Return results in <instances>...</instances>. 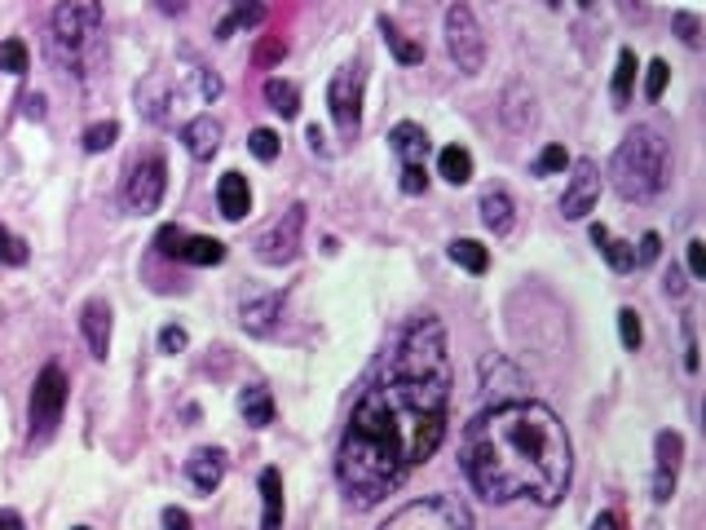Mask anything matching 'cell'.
I'll use <instances>...</instances> for the list:
<instances>
[{"instance_id": "cell-1", "label": "cell", "mask_w": 706, "mask_h": 530, "mask_svg": "<svg viewBox=\"0 0 706 530\" xmlns=\"http://www.w3.org/2000/svg\"><path fill=\"white\" fill-rule=\"evenodd\" d=\"M446 407H451L446 327L437 314H424L406 327L380 376H371L353 402L336 451V482L349 504L371 508L398 491L411 469H420L442 447Z\"/></svg>"}, {"instance_id": "cell-2", "label": "cell", "mask_w": 706, "mask_h": 530, "mask_svg": "<svg viewBox=\"0 0 706 530\" xmlns=\"http://www.w3.org/2000/svg\"><path fill=\"white\" fill-rule=\"evenodd\" d=\"M459 464H464L468 482L477 486V495L495 504H556L570 491L574 451L570 433L552 407L534 398H512L495 402L468 424Z\"/></svg>"}, {"instance_id": "cell-3", "label": "cell", "mask_w": 706, "mask_h": 530, "mask_svg": "<svg viewBox=\"0 0 706 530\" xmlns=\"http://www.w3.org/2000/svg\"><path fill=\"white\" fill-rule=\"evenodd\" d=\"M609 182L631 204H649L658 199L671 182V146L654 124H636L623 142H618L614 159H609Z\"/></svg>"}, {"instance_id": "cell-4", "label": "cell", "mask_w": 706, "mask_h": 530, "mask_svg": "<svg viewBox=\"0 0 706 530\" xmlns=\"http://www.w3.org/2000/svg\"><path fill=\"white\" fill-rule=\"evenodd\" d=\"M106 9L98 0H67L49 14V58L62 67V76H84L93 40L102 36Z\"/></svg>"}, {"instance_id": "cell-5", "label": "cell", "mask_w": 706, "mask_h": 530, "mask_svg": "<svg viewBox=\"0 0 706 530\" xmlns=\"http://www.w3.org/2000/svg\"><path fill=\"white\" fill-rule=\"evenodd\" d=\"M67 371H62L58 363H45L36 376V389H31V407H27V438L36 442H49L53 433H58L62 424V411H67Z\"/></svg>"}, {"instance_id": "cell-6", "label": "cell", "mask_w": 706, "mask_h": 530, "mask_svg": "<svg viewBox=\"0 0 706 530\" xmlns=\"http://www.w3.org/2000/svg\"><path fill=\"white\" fill-rule=\"evenodd\" d=\"M380 530H473V522H468V508L451 495H429L398 508Z\"/></svg>"}, {"instance_id": "cell-7", "label": "cell", "mask_w": 706, "mask_h": 530, "mask_svg": "<svg viewBox=\"0 0 706 530\" xmlns=\"http://www.w3.org/2000/svg\"><path fill=\"white\" fill-rule=\"evenodd\" d=\"M362 89H367V62H345L327 84V111L340 137H358L362 129Z\"/></svg>"}, {"instance_id": "cell-8", "label": "cell", "mask_w": 706, "mask_h": 530, "mask_svg": "<svg viewBox=\"0 0 706 530\" xmlns=\"http://www.w3.org/2000/svg\"><path fill=\"white\" fill-rule=\"evenodd\" d=\"M446 49H451V62L464 76H477L486 67V36H481L477 14L468 5L446 9Z\"/></svg>"}, {"instance_id": "cell-9", "label": "cell", "mask_w": 706, "mask_h": 530, "mask_svg": "<svg viewBox=\"0 0 706 530\" xmlns=\"http://www.w3.org/2000/svg\"><path fill=\"white\" fill-rule=\"evenodd\" d=\"M168 195V164L159 151H146L142 159H133V168H128V182H124V204L128 212H155L164 204Z\"/></svg>"}, {"instance_id": "cell-10", "label": "cell", "mask_w": 706, "mask_h": 530, "mask_svg": "<svg viewBox=\"0 0 706 530\" xmlns=\"http://www.w3.org/2000/svg\"><path fill=\"white\" fill-rule=\"evenodd\" d=\"M389 146L402 159V195H424L429 190V168H424V159H429V133L420 124L402 120V124H393Z\"/></svg>"}, {"instance_id": "cell-11", "label": "cell", "mask_w": 706, "mask_h": 530, "mask_svg": "<svg viewBox=\"0 0 706 530\" xmlns=\"http://www.w3.org/2000/svg\"><path fill=\"white\" fill-rule=\"evenodd\" d=\"M305 204H292L283 212V217L274 221L270 230H265L261 239H256V257L265 265H292L301 257V235H305Z\"/></svg>"}, {"instance_id": "cell-12", "label": "cell", "mask_w": 706, "mask_h": 530, "mask_svg": "<svg viewBox=\"0 0 706 530\" xmlns=\"http://www.w3.org/2000/svg\"><path fill=\"white\" fill-rule=\"evenodd\" d=\"M181 102H186V84H177L168 71H159V76H151L146 84H137V111L151 124H159V129H173Z\"/></svg>"}, {"instance_id": "cell-13", "label": "cell", "mask_w": 706, "mask_h": 530, "mask_svg": "<svg viewBox=\"0 0 706 530\" xmlns=\"http://www.w3.org/2000/svg\"><path fill=\"white\" fill-rule=\"evenodd\" d=\"M596 195H601V168H596L592 159H574V177H570V186H565V195H561L565 221H583L587 212H592Z\"/></svg>"}, {"instance_id": "cell-14", "label": "cell", "mask_w": 706, "mask_h": 530, "mask_svg": "<svg viewBox=\"0 0 706 530\" xmlns=\"http://www.w3.org/2000/svg\"><path fill=\"white\" fill-rule=\"evenodd\" d=\"M654 504H667L676 495V477H680V460H684V438L676 429H662L654 442Z\"/></svg>"}, {"instance_id": "cell-15", "label": "cell", "mask_w": 706, "mask_h": 530, "mask_svg": "<svg viewBox=\"0 0 706 530\" xmlns=\"http://www.w3.org/2000/svg\"><path fill=\"white\" fill-rule=\"evenodd\" d=\"M80 336L84 345H89V354L106 363V354H111V305L102 301V296H89V301L80 305Z\"/></svg>"}, {"instance_id": "cell-16", "label": "cell", "mask_w": 706, "mask_h": 530, "mask_svg": "<svg viewBox=\"0 0 706 530\" xmlns=\"http://www.w3.org/2000/svg\"><path fill=\"white\" fill-rule=\"evenodd\" d=\"M283 305L287 296L283 292H261V296H248V301L239 305V323L248 336H274L278 318H283Z\"/></svg>"}, {"instance_id": "cell-17", "label": "cell", "mask_w": 706, "mask_h": 530, "mask_svg": "<svg viewBox=\"0 0 706 530\" xmlns=\"http://www.w3.org/2000/svg\"><path fill=\"white\" fill-rule=\"evenodd\" d=\"M226 469H230V455L221 447H199V451H190V460H186V477L199 495L217 491V486L226 482Z\"/></svg>"}, {"instance_id": "cell-18", "label": "cell", "mask_w": 706, "mask_h": 530, "mask_svg": "<svg viewBox=\"0 0 706 530\" xmlns=\"http://www.w3.org/2000/svg\"><path fill=\"white\" fill-rule=\"evenodd\" d=\"M221 137H226V129H221V120L208 111L181 124V146H186L190 159H199V164H208V159L221 151Z\"/></svg>"}, {"instance_id": "cell-19", "label": "cell", "mask_w": 706, "mask_h": 530, "mask_svg": "<svg viewBox=\"0 0 706 530\" xmlns=\"http://www.w3.org/2000/svg\"><path fill=\"white\" fill-rule=\"evenodd\" d=\"M481 226H486L495 239H508L512 230H517V204H512V195L504 186H495V190L481 195Z\"/></svg>"}, {"instance_id": "cell-20", "label": "cell", "mask_w": 706, "mask_h": 530, "mask_svg": "<svg viewBox=\"0 0 706 530\" xmlns=\"http://www.w3.org/2000/svg\"><path fill=\"white\" fill-rule=\"evenodd\" d=\"M217 208H221V217L226 221H243L252 212V186H248V177L243 173H221V182H217Z\"/></svg>"}, {"instance_id": "cell-21", "label": "cell", "mask_w": 706, "mask_h": 530, "mask_svg": "<svg viewBox=\"0 0 706 530\" xmlns=\"http://www.w3.org/2000/svg\"><path fill=\"white\" fill-rule=\"evenodd\" d=\"M239 416L248 429H265V424H274V398L265 385H243L239 389Z\"/></svg>"}, {"instance_id": "cell-22", "label": "cell", "mask_w": 706, "mask_h": 530, "mask_svg": "<svg viewBox=\"0 0 706 530\" xmlns=\"http://www.w3.org/2000/svg\"><path fill=\"white\" fill-rule=\"evenodd\" d=\"M261 530H283V473L261 469Z\"/></svg>"}, {"instance_id": "cell-23", "label": "cell", "mask_w": 706, "mask_h": 530, "mask_svg": "<svg viewBox=\"0 0 706 530\" xmlns=\"http://www.w3.org/2000/svg\"><path fill=\"white\" fill-rule=\"evenodd\" d=\"M592 243L601 248V257L609 261V270H614V274H631V270H636V243L614 239L605 226H592Z\"/></svg>"}, {"instance_id": "cell-24", "label": "cell", "mask_w": 706, "mask_h": 530, "mask_svg": "<svg viewBox=\"0 0 706 530\" xmlns=\"http://www.w3.org/2000/svg\"><path fill=\"white\" fill-rule=\"evenodd\" d=\"M173 261H186V265H221V261H226V243H221V239H208V235H190V230H186V239H181V248H177Z\"/></svg>"}, {"instance_id": "cell-25", "label": "cell", "mask_w": 706, "mask_h": 530, "mask_svg": "<svg viewBox=\"0 0 706 530\" xmlns=\"http://www.w3.org/2000/svg\"><path fill=\"white\" fill-rule=\"evenodd\" d=\"M380 31H384V45L393 49V58H398L402 67H420V62H424V45H420V40L406 36V31H402L398 23H393L389 14H380Z\"/></svg>"}, {"instance_id": "cell-26", "label": "cell", "mask_w": 706, "mask_h": 530, "mask_svg": "<svg viewBox=\"0 0 706 530\" xmlns=\"http://www.w3.org/2000/svg\"><path fill=\"white\" fill-rule=\"evenodd\" d=\"M261 93H265V102H270V111H274V115H283V120H296V115H301V89H296L292 80L270 76Z\"/></svg>"}, {"instance_id": "cell-27", "label": "cell", "mask_w": 706, "mask_h": 530, "mask_svg": "<svg viewBox=\"0 0 706 530\" xmlns=\"http://www.w3.org/2000/svg\"><path fill=\"white\" fill-rule=\"evenodd\" d=\"M437 173H442L451 186H468L473 182V155H468L464 146H442V155H437Z\"/></svg>"}, {"instance_id": "cell-28", "label": "cell", "mask_w": 706, "mask_h": 530, "mask_svg": "<svg viewBox=\"0 0 706 530\" xmlns=\"http://www.w3.org/2000/svg\"><path fill=\"white\" fill-rule=\"evenodd\" d=\"M261 23H265V5H234L230 14L217 23L212 40H230L234 31H243V27H261Z\"/></svg>"}, {"instance_id": "cell-29", "label": "cell", "mask_w": 706, "mask_h": 530, "mask_svg": "<svg viewBox=\"0 0 706 530\" xmlns=\"http://www.w3.org/2000/svg\"><path fill=\"white\" fill-rule=\"evenodd\" d=\"M631 84H636V53H631V49H618L614 84H609V98H614V106H627V102H631Z\"/></svg>"}, {"instance_id": "cell-30", "label": "cell", "mask_w": 706, "mask_h": 530, "mask_svg": "<svg viewBox=\"0 0 706 530\" xmlns=\"http://www.w3.org/2000/svg\"><path fill=\"white\" fill-rule=\"evenodd\" d=\"M451 261L459 265V270H468V274H486L490 270V252L481 248L477 239H455L451 243Z\"/></svg>"}, {"instance_id": "cell-31", "label": "cell", "mask_w": 706, "mask_h": 530, "mask_svg": "<svg viewBox=\"0 0 706 530\" xmlns=\"http://www.w3.org/2000/svg\"><path fill=\"white\" fill-rule=\"evenodd\" d=\"M504 120H508L517 133H526L530 124H534V98H526V89H521V84H512V89H508Z\"/></svg>"}, {"instance_id": "cell-32", "label": "cell", "mask_w": 706, "mask_h": 530, "mask_svg": "<svg viewBox=\"0 0 706 530\" xmlns=\"http://www.w3.org/2000/svg\"><path fill=\"white\" fill-rule=\"evenodd\" d=\"M80 142H84V151H89V155L111 151V146L120 142V120H98V124H89Z\"/></svg>"}, {"instance_id": "cell-33", "label": "cell", "mask_w": 706, "mask_h": 530, "mask_svg": "<svg viewBox=\"0 0 706 530\" xmlns=\"http://www.w3.org/2000/svg\"><path fill=\"white\" fill-rule=\"evenodd\" d=\"M0 71L5 76H27L31 71V49L23 40H0Z\"/></svg>"}, {"instance_id": "cell-34", "label": "cell", "mask_w": 706, "mask_h": 530, "mask_svg": "<svg viewBox=\"0 0 706 530\" xmlns=\"http://www.w3.org/2000/svg\"><path fill=\"white\" fill-rule=\"evenodd\" d=\"M565 168H570V155H565V146H543L539 151V159H534L530 164V173L534 177H552V173H565Z\"/></svg>"}, {"instance_id": "cell-35", "label": "cell", "mask_w": 706, "mask_h": 530, "mask_svg": "<svg viewBox=\"0 0 706 530\" xmlns=\"http://www.w3.org/2000/svg\"><path fill=\"white\" fill-rule=\"evenodd\" d=\"M248 151H252L256 159H261V164H274L278 151H283V142H278V133H274V129H252Z\"/></svg>"}, {"instance_id": "cell-36", "label": "cell", "mask_w": 706, "mask_h": 530, "mask_svg": "<svg viewBox=\"0 0 706 530\" xmlns=\"http://www.w3.org/2000/svg\"><path fill=\"white\" fill-rule=\"evenodd\" d=\"M618 336H623V349H631V354H636L640 341H645V327H640V314L631 310V305H623V310H618Z\"/></svg>"}, {"instance_id": "cell-37", "label": "cell", "mask_w": 706, "mask_h": 530, "mask_svg": "<svg viewBox=\"0 0 706 530\" xmlns=\"http://www.w3.org/2000/svg\"><path fill=\"white\" fill-rule=\"evenodd\" d=\"M667 80H671V67H667L662 58H654V62L645 67V98H649V102H658L662 93H667Z\"/></svg>"}, {"instance_id": "cell-38", "label": "cell", "mask_w": 706, "mask_h": 530, "mask_svg": "<svg viewBox=\"0 0 706 530\" xmlns=\"http://www.w3.org/2000/svg\"><path fill=\"white\" fill-rule=\"evenodd\" d=\"M27 257H31V252H27V239H18L14 230L0 226V261H5V265H27Z\"/></svg>"}, {"instance_id": "cell-39", "label": "cell", "mask_w": 706, "mask_h": 530, "mask_svg": "<svg viewBox=\"0 0 706 530\" xmlns=\"http://www.w3.org/2000/svg\"><path fill=\"white\" fill-rule=\"evenodd\" d=\"M671 23H676L680 40H684L689 49H698V45H702V36H698V14H689V9H676V14H671Z\"/></svg>"}, {"instance_id": "cell-40", "label": "cell", "mask_w": 706, "mask_h": 530, "mask_svg": "<svg viewBox=\"0 0 706 530\" xmlns=\"http://www.w3.org/2000/svg\"><path fill=\"white\" fill-rule=\"evenodd\" d=\"M190 345V336H186V327H177V323H168L164 332H159V349L164 354H181V349Z\"/></svg>"}, {"instance_id": "cell-41", "label": "cell", "mask_w": 706, "mask_h": 530, "mask_svg": "<svg viewBox=\"0 0 706 530\" xmlns=\"http://www.w3.org/2000/svg\"><path fill=\"white\" fill-rule=\"evenodd\" d=\"M159 522H164V530H195V517H190L186 508H177V504H168L164 513H159Z\"/></svg>"}, {"instance_id": "cell-42", "label": "cell", "mask_w": 706, "mask_h": 530, "mask_svg": "<svg viewBox=\"0 0 706 530\" xmlns=\"http://www.w3.org/2000/svg\"><path fill=\"white\" fill-rule=\"evenodd\" d=\"M658 252H662V239H658V230H649L645 239H640V252H636V265H654L658 261Z\"/></svg>"}, {"instance_id": "cell-43", "label": "cell", "mask_w": 706, "mask_h": 530, "mask_svg": "<svg viewBox=\"0 0 706 530\" xmlns=\"http://www.w3.org/2000/svg\"><path fill=\"white\" fill-rule=\"evenodd\" d=\"M689 274H693V279H702V274H706V243L702 239H689Z\"/></svg>"}, {"instance_id": "cell-44", "label": "cell", "mask_w": 706, "mask_h": 530, "mask_svg": "<svg viewBox=\"0 0 706 530\" xmlns=\"http://www.w3.org/2000/svg\"><path fill=\"white\" fill-rule=\"evenodd\" d=\"M684 367L698 371V336H693V323L684 318Z\"/></svg>"}, {"instance_id": "cell-45", "label": "cell", "mask_w": 706, "mask_h": 530, "mask_svg": "<svg viewBox=\"0 0 706 530\" xmlns=\"http://www.w3.org/2000/svg\"><path fill=\"white\" fill-rule=\"evenodd\" d=\"M592 530H627V522H623V513H614V508H609V513H596L592 517Z\"/></svg>"}, {"instance_id": "cell-46", "label": "cell", "mask_w": 706, "mask_h": 530, "mask_svg": "<svg viewBox=\"0 0 706 530\" xmlns=\"http://www.w3.org/2000/svg\"><path fill=\"white\" fill-rule=\"evenodd\" d=\"M662 288H667V296H684V288H689V283H684V270H676V265H671L667 279H662Z\"/></svg>"}, {"instance_id": "cell-47", "label": "cell", "mask_w": 706, "mask_h": 530, "mask_svg": "<svg viewBox=\"0 0 706 530\" xmlns=\"http://www.w3.org/2000/svg\"><path fill=\"white\" fill-rule=\"evenodd\" d=\"M23 115H27V120H45V98H40V93H27V98H23Z\"/></svg>"}, {"instance_id": "cell-48", "label": "cell", "mask_w": 706, "mask_h": 530, "mask_svg": "<svg viewBox=\"0 0 706 530\" xmlns=\"http://www.w3.org/2000/svg\"><path fill=\"white\" fill-rule=\"evenodd\" d=\"M305 142H309V151H314V155H327V137H323L318 124H309V129H305Z\"/></svg>"}, {"instance_id": "cell-49", "label": "cell", "mask_w": 706, "mask_h": 530, "mask_svg": "<svg viewBox=\"0 0 706 530\" xmlns=\"http://www.w3.org/2000/svg\"><path fill=\"white\" fill-rule=\"evenodd\" d=\"M0 530H27L23 513H18V508H0Z\"/></svg>"}, {"instance_id": "cell-50", "label": "cell", "mask_w": 706, "mask_h": 530, "mask_svg": "<svg viewBox=\"0 0 706 530\" xmlns=\"http://www.w3.org/2000/svg\"><path fill=\"white\" fill-rule=\"evenodd\" d=\"M287 53V40H270V45H261V53H256V62H274Z\"/></svg>"}, {"instance_id": "cell-51", "label": "cell", "mask_w": 706, "mask_h": 530, "mask_svg": "<svg viewBox=\"0 0 706 530\" xmlns=\"http://www.w3.org/2000/svg\"><path fill=\"white\" fill-rule=\"evenodd\" d=\"M76 530H89V526H76Z\"/></svg>"}]
</instances>
